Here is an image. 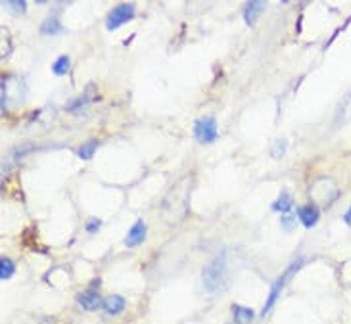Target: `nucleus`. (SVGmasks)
<instances>
[{
	"instance_id": "obj_1",
	"label": "nucleus",
	"mask_w": 351,
	"mask_h": 324,
	"mask_svg": "<svg viewBox=\"0 0 351 324\" xmlns=\"http://www.w3.org/2000/svg\"><path fill=\"white\" fill-rule=\"evenodd\" d=\"M227 277V259H225V256H219V258L213 259L208 267L204 269V273H202V284H204V290L209 292V294L217 292V290H221V288L225 286Z\"/></svg>"
},
{
	"instance_id": "obj_2",
	"label": "nucleus",
	"mask_w": 351,
	"mask_h": 324,
	"mask_svg": "<svg viewBox=\"0 0 351 324\" xmlns=\"http://www.w3.org/2000/svg\"><path fill=\"white\" fill-rule=\"evenodd\" d=\"M194 136L199 144H209L217 138V121L213 117H202L194 123Z\"/></svg>"
},
{
	"instance_id": "obj_3",
	"label": "nucleus",
	"mask_w": 351,
	"mask_h": 324,
	"mask_svg": "<svg viewBox=\"0 0 351 324\" xmlns=\"http://www.w3.org/2000/svg\"><path fill=\"white\" fill-rule=\"evenodd\" d=\"M302 263H304L302 259H300V261H294V263H292L290 267L286 269L285 275H282V277L278 278L275 284H273V290H271V294H269V299H267V306H265V309H263V315H267V313L271 311V307L275 306V301L278 299V296H280V292L285 290L286 282H288V280L292 278V275H294L298 269L302 267Z\"/></svg>"
},
{
	"instance_id": "obj_4",
	"label": "nucleus",
	"mask_w": 351,
	"mask_h": 324,
	"mask_svg": "<svg viewBox=\"0 0 351 324\" xmlns=\"http://www.w3.org/2000/svg\"><path fill=\"white\" fill-rule=\"evenodd\" d=\"M134 18V6L133 4H119V6H115L112 12H110V16L106 19V27L110 29V31H114V29L121 27L123 23H127L129 19Z\"/></svg>"
},
{
	"instance_id": "obj_5",
	"label": "nucleus",
	"mask_w": 351,
	"mask_h": 324,
	"mask_svg": "<svg viewBox=\"0 0 351 324\" xmlns=\"http://www.w3.org/2000/svg\"><path fill=\"white\" fill-rule=\"evenodd\" d=\"M144 238H146V223L144 221H136L133 227H131V230H129V234L125 238V244L129 248H134V246L143 244Z\"/></svg>"
},
{
	"instance_id": "obj_6",
	"label": "nucleus",
	"mask_w": 351,
	"mask_h": 324,
	"mask_svg": "<svg viewBox=\"0 0 351 324\" xmlns=\"http://www.w3.org/2000/svg\"><path fill=\"white\" fill-rule=\"evenodd\" d=\"M77 301H79V306L83 307V309H86V311H95V309H98V307L104 303V301L100 299L96 290H86L83 294H79Z\"/></svg>"
},
{
	"instance_id": "obj_7",
	"label": "nucleus",
	"mask_w": 351,
	"mask_h": 324,
	"mask_svg": "<svg viewBox=\"0 0 351 324\" xmlns=\"http://www.w3.org/2000/svg\"><path fill=\"white\" fill-rule=\"evenodd\" d=\"M298 217H300V223L304 225L305 229H311V227L317 225L321 213H319V210L313 208V205H307V208H300V210H298Z\"/></svg>"
},
{
	"instance_id": "obj_8",
	"label": "nucleus",
	"mask_w": 351,
	"mask_h": 324,
	"mask_svg": "<svg viewBox=\"0 0 351 324\" xmlns=\"http://www.w3.org/2000/svg\"><path fill=\"white\" fill-rule=\"evenodd\" d=\"M102 307H104V311L108 315H119L125 309V299L121 296H110L106 297Z\"/></svg>"
},
{
	"instance_id": "obj_9",
	"label": "nucleus",
	"mask_w": 351,
	"mask_h": 324,
	"mask_svg": "<svg viewBox=\"0 0 351 324\" xmlns=\"http://www.w3.org/2000/svg\"><path fill=\"white\" fill-rule=\"evenodd\" d=\"M263 8H265V2H257V0L247 2L246 10H244V19H246L247 25H254L256 23L257 16L263 12Z\"/></svg>"
},
{
	"instance_id": "obj_10",
	"label": "nucleus",
	"mask_w": 351,
	"mask_h": 324,
	"mask_svg": "<svg viewBox=\"0 0 351 324\" xmlns=\"http://www.w3.org/2000/svg\"><path fill=\"white\" fill-rule=\"evenodd\" d=\"M292 205H294V198H292V194H288V192H282L278 198L275 200V203H273V211H276V213H290V210H292Z\"/></svg>"
},
{
	"instance_id": "obj_11",
	"label": "nucleus",
	"mask_w": 351,
	"mask_h": 324,
	"mask_svg": "<svg viewBox=\"0 0 351 324\" xmlns=\"http://www.w3.org/2000/svg\"><path fill=\"white\" fill-rule=\"evenodd\" d=\"M93 90H95V85H88V88H86V92L83 96H79V98H75L71 104H67V110L69 112H77V110H81L83 105H86L90 100H93Z\"/></svg>"
},
{
	"instance_id": "obj_12",
	"label": "nucleus",
	"mask_w": 351,
	"mask_h": 324,
	"mask_svg": "<svg viewBox=\"0 0 351 324\" xmlns=\"http://www.w3.org/2000/svg\"><path fill=\"white\" fill-rule=\"evenodd\" d=\"M232 313H234V321L237 324H247L254 321V311L252 309H247V307H240V306H234L232 307Z\"/></svg>"
},
{
	"instance_id": "obj_13",
	"label": "nucleus",
	"mask_w": 351,
	"mask_h": 324,
	"mask_svg": "<svg viewBox=\"0 0 351 324\" xmlns=\"http://www.w3.org/2000/svg\"><path fill=\"white\" fill-rule=\"evenodd\" d=\"M69 64H71V62H69V58L67 56L58 58L56 62L52 64V71H54V75H66L67 69H69Z\"/></svg>"
},
{
	"instance_id": "obj_14",
	"label": "nucleus",
	"mask_w": 351,
	"mask_h": 324,
	"mask_svg": "<svg viewBox=\"0 0 351 324\" xmlns=\"http://www.w3.org/2000/svg\"><path fill=\"white\" fill-rule=\"evenodd\" d=\"M14 263H12V259L8 258H2L0 259V278L2 280H8V278H12V275H14Z\"/></svg>"
},
{
	"instance_id": "obj_15",
	"label": "nucleus",
	"mask_w": 351,
	"mask_h": 324,
	"mask_svg": "<svg viewBox=\"0 0 351 324\" xmlns=\"http://www.w3.org/2000/svg\"><path fill=\"white\" fill-rule=\"evenodd\" d=\"M96 148H98V142H96V140H90V142L83 144L77 153H79V158H81V160H90V158L95 155Z\"/></svg>"
},
{
	"instance_id": "obj_16",
	"label": "nucleus",
	"mask_w": 351,
	"mask_h": 324,
	"mask_svg": "<svg viewBox=\"0 0 351 324\" xmlns=\"http://www.w3.org/2000/svg\"><path fill=\"white\" fill-rule=\"evenodd\" d=\"M60 31H62V27H60L58 19H47V21L43 23V27H40V33H43V35H56Z\"/></svg>"
},
{
	"instance_id": "obj_17",
	"label": "nucleus",
	"mask_w": 351,
	"mask_h": 324,
	"mask_svg": "<svg viewBox=\"0 0 351 324\" xmlns=\"http://www.w3.org/2000/svg\"><path fill=\"white\" fill-rule=\"evenodd\" d=\"M4 8H10L14 14H23L25 12V2L23 0H8V2H2Z\"/></svg>"
},
{
	"instance_id": "obj_18",
	"label": "nucleus",
	"mask_w": 351,
	"mask_h": 324,
	"mask_svg": "<svg viewBox=\"0 0 351 324\" xmlns=\"http://www.w3.org/2000/svg\"><path fill=\"white\" fill-rule=\"evenodd\" d=\"M285 153H286V140L285 138H278V140L273 144V148H271V155L278 160V158H282Z\"/></svg>"
},
{
	"instance_id": "obj_19",
	"label": "nucleus",
	"mask_w": 351,
	"mask_h": 324,
	"mask_svg": "<svg viewBox=\"0 0 351 324\" xmlns=\"http://www.w3.org/2000/svg\"><path fill=\"white\" fill-rule=\"evenodd\" d=\"M100 219H88V223H86V230L90 232V234H95V232H98L100 230Z\"/></svg>"
},
{
	"instance_id": "obj_20",
	"label": "nucleus",
	"mask_w": 351,
	"mask_h": 324,
	"mask_svg": "<svg viewBox=\"0 0 351 324\" xmlns=\"http://www.w3.org/2000/svg\"><path fill=\"white\" fill-rule=\"evenodd\" d=\"M292 223H294L292 217H285V219H282V225H285L286 229H292Z\"/></svg>"
},
{
	"instance_id": "obj_21",
	"label": "nucleus",
	"mask_w": 351,
	"mask_h": 324,
	"mask_svg": "<svg viewBox=\"0 0 351 324\" xmlns=\"http://www.w3.org/2000/svg\"><path fill=\"white\" fill-rule=\"evenodd\" d=\"M343 221H346L348 225H351V208H350V210H348V213L343 215Z\"/></svg>"
}]
</instances>
